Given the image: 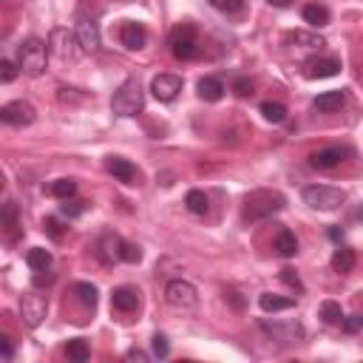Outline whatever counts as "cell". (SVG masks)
I'll return each instance as SVG.
<instances>
[{"label":"cell","mask_w":363,"mask_h":363,"mask_svg":"<svg viewBox=\"0 0 363 363\" xmlns=\"http://www.w3.org/2000/svg\"><path fill=\"white\" fill-rule=\"evenodd\" d=\"M142 85H139V80L136 77H131V80H125L117 91H114V97H111V111L117 114V117H136L139 111H142Z\"/></svg>","instance_id":"obj_1"},{"label":"cell","mask_w":363,"mask_h":363,"mask_svg":"<svg viewBox=\"0 0 363 363\" xmlns=\"http://www.w3.org/2000/svg\"><path fill=\"white\" fill-rule=\"evenodd\" d=\"M278 211H284V196L270 193V190H255L252 196H247L244 222H262V219L276 216Z\"/></svg>","instance_id":"obj_2"},{"label":"cell","mask_w":363,"mask_h":363,"mask_svg":"<svg viewBox=\"0 0 363 363\" xmlns=\"http://www.w3.org/2000/svg\"><path fill=\"white\" fill-rule=\"evenodd\" d=\"M20 71L29 74V77H40L45 71V60H48V45L40 40V37H29L20 43Z\"/></svg>","instance_id":"obj_3"},{"label":"cell","mask_w":363,"mask_h":363,"mask_svg":"<svg viewBox=\"0 0 363 363\" xmlns=\"http://www.w3.org/2000/svg\"><path fill=\"white\" fill-rule=\"evenodd\" d=\"M301 196L313 211H338L346 201V193L341 187H329V185H309V187H304Z\"/></svg>","instance_id":"obj_4"},{"label":"cell","mask_w":363,"mask_h":363,"mask_svg":"<svg viewBox=\"0 0 363 363\" xmlns=\"http://www.w3.org/2000/svg\"><path fill=\"white\" fill-rule=\"evenodd\" d=\"M171 51L176 60H196L199 57V34L193 23H179L171 31Z\"/></svg>","instance_id":"obj_5"},{"label":"cell","mask_w":363,"mask_h":363,"mask_svg":"<svg viewBox=\"0 0 363 363\" xmlns=\"http://www.w3.org/2000/svg\"><path fill=\"white\" fill-rule=\"evenodd\" d=\"M48 51L55 55L57 60H77V55H80V43H77V34L74 31H69L66 26H57V29H51V34H48Z\"/></svg>","instance_id":"obj_6"},{"label":"cell","mask_w":363,"mask_h":363,"mask_svg":"<svg viewBox=\"0 0 363 363\" xmlns=\"http://www.w3.org/2000/svg\"><path fill=\"white\" fill-rule=\"evenodd\" d=\"M165 301H168L173 309H196L199 292H196V287H193L190 281L176 278V281H171V284L165 287Z\"/></svg>","instance_id":"obj_7"},{"label":"cell","mask_w":363,"mask_h":363,"mask_svg":"<svg viewBox=\"0 0 363 363\" xmlns=\"http://www.w3.org/2000/svg\"><path fill=\"white\" fill-rule=\"evenodd\" d=\"M20 315H23V324L29 329H37L48 315V301L43 295H37V292H26L20 298Z\"/></svg>","instance_id":"obj_8"},{"label":"cell","mask_w":363,"mask_h":363,"mask_svg":"<svg viewBox=\"0 0 363 363\" xmlns=\"http://www.w3.org/2000/svg\"><path fill=\"white\" fill-rule=\"evenodd\" d=\"M37 120V111L23 99H15L9 106L0 108V125H12V128H26Z\"/></svg>","instance_id":"obj_9"},{"label":"cell","mask_w":363,"mask_h":363,"mask_svg":"<svg viewBox=\"0 0 363 363\" xmlns=\"http://www.w3.org/2000/svg\"><path fill=\"white\" fill-rule=\"evenodd\" d=\"M74 34H77V43L83 51H97L102 37H99V26L88 17V15H77L74 20Z\"/></svg>","instance_id":"obj_10"},{"label":"cell","mask_w":363,"mask_h":363,"mask_svg":"<svg viewBox=\"0 0 363 363\" xmlns=\"http://www.w3.org/2000/svg\"><path fill=\"white\" fill-rule=\"evenodd\" d=\"M346 157H349V148H338V145H332V148H321V150H315L313 157H309V165L318 168V171H335L341 162H346Z\"/></svg>","instance_id":"obj_11"},{"label":"cell","mask_w":363,"mask_h":363,"mask_svg":"<svg viewBox=\"0 0 363 363\" xmlns=\"http://www.w3.org/2000/svg\"><path fill=\"white\" fill-rule=\"evenodd\" d=\"M262 329L278 341V343H298L304 341V327L298 321H287V324H270V321H262Z\"/></svg>","instance_id":"obj_12"},{"label":"cell","mask_w":363,"mask_h":363,"mask_svg":"<svg viewBox=\"0 0 363 363\" xmlns=\"http://www.w3.org/2000/svg\"><path fill=\"white\" fill-rule=\"evenodd\" d=\"M150 91H153V97H157L159 102H173L179 97V91H182V77H176V74H159V77H153Z\"/></svg>","instance_id":"obj_13"},{"label":"cell","mask_w":363,"mask_h":363,"mask_svg":"<svg viewBox=\"0 0 363 363\" xmlns=\"http://www.w3.org/2000/svg\"><path fill=\"white\" fill-rule=\"evenodd\" d=\"M106 171H108L117 182H122V185H136V182H139L136 165L128 162V159H122V157H108V159H106Z\"/></svg>","instance_id":"obj_14"},{"label":"cell","mask_w":363,"mask_h":363,"mask_svg":"<svg viewBox=\"0 0 363 363\" xmlns=\"http://www.w3.org/2000/svg\"><path fill=\"white\" fill-rule=\"evenodd\" d=\"M338 71H341V63L335 57H315L304 63V74L309 80H327V77H335Z\"/></svg>","instance_id":"obj_15"},{"label":"cell","mask_w":363,"mask_h":363,"mask_svg":"<svg viewBox=\"0 0 363 363\" xmlns=\"http://www.w3.org/2000/svg\"><path fill=\"white\" fill-rule=\"evenodd\" d=\"M120 43L125 45V48H131V51H139V48H145L148 45V31H145V26L142 23H122L120 26Z\"/></svg>","instance_id":"obj_16"},{"label":"cell","mask_w":363,"mask_h":363,"mask_svg":"<svg viewBox=\"0 0 363 363\" xmlns=\"http://www.w3.org/2000/svg\"><path fill=\"white\" fill-rule=\"evenodd\" d=\"M111 304L117 313H136V306H139V290L136 287H117L111 292Z\"/></svg>","instance_id":"obj_17"},{"label":"cell","mask_w":363,"mask_h":363,"mask_svg":"<svg viewBox=\"0 0 363 363\" xmlns=\"http://www.w3.org/2000/svg\"><path fill=\"white\" fill-rule=\"evenodd\" d=\"M120 250H122V239H120V236H111V233L102 236L99 244H97V255H99L102 264H117V262H122Z\"/></svg>","instance_id":"obj_18"},{"label":"cell","mask_w":363,"mask_h":363,"mask_svg":"<svg viewBox=\"0 0 363 363\" xmlns=\"http://www.w3.org/2000/svg\"><path fill=\"white\" fill-rule=\"evenodd\" d=\"M346 106V91H324L318 99H315V111L321 114H338L341 108Z\"/></svg>","instance_id":"obj_19"},{"label":"cell","mask_w":363,"mask_h":363,"mask_svg":"<svg viewBox=\"0 0 363 363\" xmlns=\"http://www.w3.org/2000/svg\"><path fill=\"white\" fill-rule=\"evenodd\" d=\"M284 40L292 43V45H298V48H309V51H315V48H324V45H327V40H324L321 34H315V31H290Z\"/></svg>","instance_id":"obj_20"},{"label":"cell","mask_w":363,"mask_h":363,"mask_svg":"<svg viewBox=\"0 0 363 363\" xmlns=\"http://www.w3.org/2000/svg\"><path fill=\"white\" fill-rule=\"evenodd\" d=\"M355 264H357V255H355L352 247L335 250V255H332V270H335L338 276H349V273L355 270Z\"/></svg>","instance_id":"obj_21"},{"label":"cell","mask_w":363,"mask_h":363,"mask_svg":"<svg viewBox=\"0 0 363 363\" xmlns=\"http://www.w3.org/2000/svg\"><path fill=\"white\" fill-rule=\"evenodd\" d=\"M199 97H201L204 102H219V99L225 97V83L216 80V77H204V80H199Z\"/></svg>","instance_id":"obj_22"},{"label":"cell","mask_w":363,"mask_h":363,"mask_svg":"<svg viewBox=\"0 0 363 363\" xmlns=\"http://www.w3.org/2000/svg\"><path fill=\"white\" fill-rule=\"evenodd\" d=\"M304 20H306L309 26L321 29V26H329L332 15H329V9L321 6V3H309V6H304Z\"/></svg>","instance_id":"obj_23"},{"label":"cell","mask_w":363,"mask_h":363,"mask_svg":"<svg viewBox=\"0 0 363 363\" xmlns=\"http://www.w3.org/2000/svg\"><path fill=\"white\" fill-rule=\"evenodd\" d=\"M276 252L284 255V258L298 255V239H295L292 230H278L276 233Z\"/></svg>","instance_id":"obj_24"},{"label":"cell","mask_w":363,"mask_h":363,"mask_svg":"<svg viewBox=\"0 0 363 363\" xmlns=\"http://www.w3.org/2000/svg\"><path fill=\"white\" fill-rule=\"evenodd\" d=\"M258 306L264 313H281V309H292L295 306V298H281V295H273V292H264L258 298Z\"/></svg>","instance_id":"obj_25"},{"label":"cell","mask_w":363,"mask_h":363,"mask_svg":"<svg viewBox=\"0 0 363 363\" xmlns=\"http://www.w3.org/2000/svg\"><path fill=\"white\" fill-rule=\"evenodd\" d=\"M318 318H321L327 327H341V321H343V309H341L338 301H324V304L318 306Z\"/></svg>","instance_id":"obj_26"},{"label":"cell","mask_w":363,"mask_h":363,"mask_svg":"<svg viewBox=\"0 0 363 363\" xmlns=\"http://www.w3.org/2000/svg\"><path fill=\"white\" fill-rule=\"evenodd\" d=\"M17 225H20L17 204H15V201H3V204H0V227H6V230H17Z\"/></svg>","instance_id":"obj_27"},{"label":"cell","mask_w":363,"mask_h":363,"mask_svg":"<svg viewBox=\"0 0 363 363\" xmlns=\"http://www.w3.org/2000/svg\"><path fill=\"white\" fill-rule=\"evenodd\" d=\"M26 262H29V267H31L34 273L48 270V267H51V252H48V250H43V247H31V250H29V255H26Z\"/></svg>","instance_id":"obj_28"},{"label":"cell","mask_w":363,"mask_h":363,"mask_svg":"<svg viewBox=\"0 0 363 363\" xmlns=\"http://www.w3.org/2000/svg\"><path fill=\"white\" fill-rule=\"evenodd\" d=\"M74 295H77V301H80L85 309H94V306H97V287H94V284H88V281L74 284Z\"/></svg>","instance_id":"obj_29"},{"label":"cell","mask_w":363,"mask_h":363,"mask_svg":"<svg viewBox=\"0 0 363 363\" xmlns=\"http://www.w3.org/2000/svg\"><path fill=\"white\" fill-rule=\"evenodd\" d=\"M185 204H187V211H190L193 216H204L207 207H211V204H207V196H204L201 190H190V193L185 196Z\"/></svg>","instance_id":"obj_30"},{"label":"cell","mask_w":363,"mask_h":363,"mask_svg":"<svg viewBox=\"0 0 363 363\" xmlns=\"http://www.w3.org/2000/svg\"><path fill=\"white\" fill-rule=\"evenodd\" d=\"M66 355H69L71 360H77V363H85V360L91 357V349H88V343H85L83 338H74V341H69Z\"/></svg>","instance_id":"obj_31"},{"label":"cell","mask_w":363,"mask_h":363,"mask_svg":"<svg viewBox=\"0 0 363 363\" xmlns=\"http://www.w3.org/2000/svg\"><path fill=\"white\" fill-rule=\"evenodd\" d=\"M262 117L267 122H284L287 120V106H281V102H262Z\"/></svg>","instance_id":"obj_32"},{"label":"cell","mask_w":363,"mask_h":363,"mask_svg":"<svg viewBox=\"0 0 363 363\" xmlns=\"http://www.w3.org/2000/svg\"><path fill=\"white\" fill-rule=\"evenodd\" d=\"M88 211V201H83V199H63V204H60V213L63 216H69V219H77V216H83Z\"/></svg>","instance_id":"obj_33"},{"label":"cell","mask_w":363,"mask_h":363,"mask_svg":"<svg viewBox=\"0 0 363 363\" xmlns=\"http://www.w3.org/2000/svg\"><path fill=\"white\" fill-rule=\"evenodd\" d=\"M48 193L55 196V199H71L77 193V182L74 179H57L55 185L48 187Z\"/></svg>","instance_id":"obj_34"},{"label":"cell","mask_w":363,"mask_h":363,"mask_svg":"<svg viewBox=\"0 0 363 363\" xmlns=\"http://www.w3.org/2000/svg\"><path fill=\"white\" fill-rule=\"evenodd\" d=\"M211 6L216 12H225V15H236L244 9V0H211Z\"/></svg>","instance_id":"obj_35"},{"label":"cell","mask_w":363,"mask_h":363,"mask_svg":"<svg viewBox=\"0 0 363 363\" xmlns=\"http://www.w3.org/2000/svg\"><path fill=\"white\" fill-rule=\"evenodd\" d=\"M120 258H122V262H128V264H139V262H142V250H139L136 244H128V241H122Z\"/></svg>","instance_id":"obj_36"},{"label":"cell","mask_w":363,"mask_h":363,"mask_svg":"<svg viewBox=\"0 0 363 363\" xmlns=\"http://www.w3.org/2000/svg\"><path fill=\"white\" fill-rule=\"evenodd\" d=\"M43 230H45L51 239H55V241H60V239L66 236V227H63L60 219H55V216H48V219L43 222Z\"/></svg>","instance_id":"obj_37"},{"label":"cell","mask_w":363,"mask_h":363,"mask_svg":"<svg viewBox=\"0 0 363 363\" xmlns=\"http://www.w3.org/2000/svg\"><path fill=\"white\" fill-rule=\"evenodd\" d=\"M20 77V69L12 60H0V83H15Z\"/></svg>","instance_id":"obj_38"},{"label":"cell","mask_w":363,"mask_h":363,"mask_svg":"<svg viewBox=\"0 0 363 363\" xmlns=\"http://www.w3.org/2000/svg\"><path fill=\"white\" fill-rule=\"evenodd\" d=\"M150 346H153V355L157 357H168V352H171V346H168V338L165 335H153V341H150Z\"/></svg>","instance_id":"obj_39"},{"label":"cell","mask_w":363,"mask_h":363,"mask_svg":"<svg viewBox=\"0 0 363 363\" xmlns=\"http://www.w3.org/2000/svg\"><path fill=\"white\" fill-rule=\"evenodd\" d=\"M281 281H284V284H290V287H295L298 292H304V284H301V278H298V273H295V270L284 267V270H281Z\"/></svg>","instance_id":"obj_40"},{"label":"cell","mask_w":363,"mask_h":363,"mask_svg":"<svg viewBox=\"0 0 363 363\" xmlns=\"http://www.w3.org/2000/svg\"><path fill=\"white\" fill-rule=\"evenodd\" d=\"M341 327H343V332H346V335H355V332H357L360 327H363V318H360V315H349V318L343 315Z\"/></svg>","instance_id":"obj_41"},{"label":"cell","mask_w":363,"mask_h":363,"mask_svg":"<svg viewBox=\"0 0 363 363\" xmlns=\"http://www.w3.org/2000/svg\"><path fill=\"white\" fill-rule=\"evenodd\" d=\"M233 91H236L239 97H250V94H252V83H250L247 77H236V80H233Z\"/></svg>","instance_id":"obj_42"},{"label":"cell","mask_w":363,"mask_h":363,"mask_svg":"<svg viewBox=\"0 0 363 363\" xmlns=\"http://www.w3.org/2000/svg\"><path fill=\"white\" fill-rule=\"evenodd\" d=\"M0 357H15V341L9 335H0Z\"/></svg>","instance_id":"obj_43"},{"label":"cell","mask_w":363,"mask_h":363,"mask_svg":"<svg viewBox=\"0 0 363 363\" xmlns=\"http://www.w3.org/2000/svg\"><path fill=\"white\" fill-rule=\"evenodd\" d=\"M225 301H230L236 309H244V298H241L236 290H225Z\"/></svg>","instance_id":"obj_44"},{"label":"cell","mask_w":363,"mask_h":363,"mask_svg":"<svg viewBox=\"0 0 363 363\" xmlns=\"http://www.w3.org/2000/svg\"><path fill=\"white\" fill-rule=\"evenodd\" d=\"M43 273H45V270H40V273L34 276V284H37V287H43V284H51V281H55V276H51V273H48V276H43Z\"/></svg>","instance_id":"obj_45"},{"label":"cell","mask_w":363,"mask_h":363,"mask_svg":"<svg viewBox=\"0 0 363 363\" xmlns=\"http://www.w3.org/2000/svg\"><path fill=\"white\" fill-rule=\"evenodd\" d=\"M125 360H148V355H145L142 349H131V352L125 355Z\"/></svg>","instance_id":"obj_46"},{"label":"cell","mask_w":363,"mask_h":363,"mask_svg":"<svg viewBox=\"0 0 363 363\" xmlns=\"http://www.w3.org/2000/svg\"><path fill=\"white\" fill-rule=\"evenodd\" d=\"M329 239H332V241H341V239H343V230H341V227H332V230H329Z\"/></svg>","instance_id":"obj_47"},{"label":"cell","mask_w":363,"mask_h":363,"mask_svg":"<svg viewBox=\"0 0 363 363\" xmlns=\"http://www.w3.org/2000/svg\"><path fill=\"white\" fill-rule=\"evenodd\" d=\"M267 3H270V6H278V9H284V6H290V3H292V0H267Z\"/></svg>","instance_id":"obj_48"},{"label":"cell","mask_w":363,"mask_h":363,"mask_svg":"<svg viewBox=\"0 0 363 363\" xmlns=\"http://www.w3.org/2000/svg\"><path fill=\"white\" fill-rule=\"evenodd\" d=\"M3 185H6V182H3V173H0V193H3Z\"/></svg>","instance_id":"obj_49"},{"label":"cell","mask_w":363,"mask_h":363,"mask_svg":"<svg viewBox=\"0 0 363 363\" xmlns=\"http://www.w3.org/2000/svg\"><path fill=\"white\" fill-rule=\"evenodd\" d=\"M114 3H131V0H114Z\"/></svg>","instance_id":"obj_50"}]
</instances>
